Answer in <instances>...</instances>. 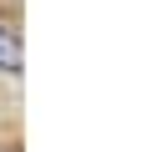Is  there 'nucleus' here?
Masks as SVG:
<instances>
[{
  "mask_svg": "<svg viewBox=\"0 0 152 152\" xmlns=\"http://www.w3.org/2000/svg\"><path fill=\"white\" fill-rule=\"evenodd\" d=\"M0 71H20V46H15V36L10 31H0Z\"/></svg>",
  "mask_w": 152,
  "mask_h": 152,
  "instance_id": "f257e3e1",
  "label": "nucleus"
}]
</instances>
